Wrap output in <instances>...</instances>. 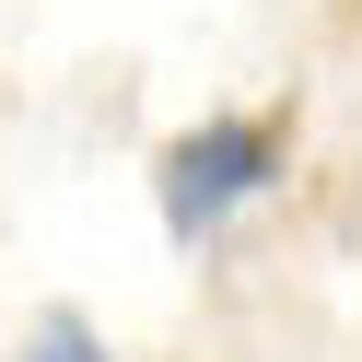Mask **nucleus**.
<instances>
[{"instance_id":"nucleus-1","label":"nucleus","mask_w":362,"mask_h":362,"mask_svg":"<svg viewBox=\"0 0 362 362\" xmlns=\"http://www.w3.org/2000/svg\"><path fill=\"white\" fill-rule=\"evenodd\" d=\"M281 164H292V105L199 117V129H175V141L152 152V211H164L175 245H199V234H222L257 187H281Z\"/></svg>"},{"instance_id":"nucleus-2","label":"nucleus","mask_w":362,"mask_h":362,"mask_svg":"<svg viewBox=\"0 0 362 362\" xmlns=\"http://www.w3.org/2000/svg\"><path fill=\"white\" fill-rule=\"evenodd\" d=\"M24 362H105V339H94L82 304H47V315L24 327Z\"/></svg>"}]
</instances>
